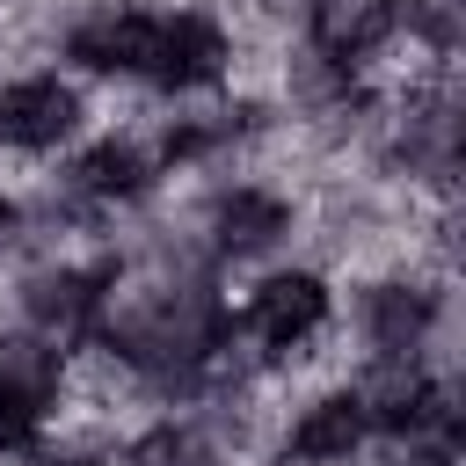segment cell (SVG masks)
<instances>
[{"instance_id": "1", "label": "cell", "mask_w": 466, "mask_h": 466, "mask_svg": "<svg viewBox=\"0 0 466 466\" xmlns=\"http://www.w3.org/2000/svg\"><path fill=\"white\" fill-rule=\"evenodd\" d=\"M189 211V233L197 248L226 269V277H248L262 262H284L299 248V197L277 189V182H255V175H233V182H167Z\"/></svg>"}, {"instance_id": "2", "label": "cell", "mask_w": 466, "mask_h": 466, "mask_svg": "<svg viewBox=\"0 0 466 466\" xmlns=\"http://www.w3.org/2000/svg\"><path fill=\"white\" fill-rule=\"evenodd\" d=\"M102 124V102L87 80H73L66 66H15L0 73V153L22 167H51L66 160L87 131Z\"/></svg>"}, {"instance_id": "3", "label": "cell", "mask_w": 466, "mask_h": 466, "mask_svg": "<svg viewBox=\"0 0 466 466\" xmlns=\"http://www.w3.org/2000/svg\"><path fill=\"white\" fill-rule=\"evenodd\" d=\"M233 73V29L211 0H153V51H146V95H218Z\"/></svg>"}, {"instance_id": "4", "label": "cell", "mask_w": 466, "mask_h": 466, "mask_svg": "<svg viewBox=\"0 0 466 466\" xmlns=\"http://www.w3.org/2000/svg\"><path fill=\"white\" fill-rule=\"evenodd\" d=\"M66 357L73 350H58V342H44L36 328H0V437L7 444H36L44 437V422H51V408H58V393H66Z\"/></svg>"}, {"instance_id": "5", "label": "cell", "mask_w": 466, "mask_h": 466, "mask_svg": "<svg viewBox=\"0 0 466 466\" xmlns=\"http://www.w3.org/2000/svg\"><path fill=\"white\" fill-rule=\"evenodd\" d=\"M364 444H371V415L357 408V393H350L342 379L306 386V393L284 400L277 459H291V466H357Z\"/></svg>"}, {"instance_id": "6", "label": "cell", "mask_w": 466, "mask_h": 466, "mask_svg": "<svg viewBox=\"0 0 466 466\" xmlns=\"http://www.w3.org/2000/svg\"><path fill=\"white\" fill-rule=\"evenodd\" d=\"M299 36H306L313 51H328L335 66H350L357 87H364V73L400 44V7H393V0H313Z\"/></svg>"}, {"instance_id": "7", "label": "cell", "mask_w": 466, "mask_h": 466, "mask_svg": "<svg viewBox=\"0 0 466 466\" xmlns=\"http://www.w3.org/2000/svg\"><path fill=\"white\" fill-rule=\"evenodd\" d=\"M400 7V44H415L430 66H459L466 51V0H393Z\"/></svg>"}, {"instance_id": "8", "label": "cell", "mask_w": 466, "mask_h": 466, "mask_svg": "<svg viewBox=\"0 0 466 466\" xmlns=\"http://www.w3.org/2000/svg\"><path fill=\"white\" fill-rule=\"evenodd\" d=\"M357 466H459V444L451 437H430V430H379Z\"/></svg>"}, {"instance_id": "9", "label": "cell", "mask_w": 466, "mask_h": 466, "mask_svg": "<svg viewBox=\"0 0 466 466\" xmlns=\"http://www.w3.org/2000/svg\"><path fill=\"white\" fill-rule=\"evenodd\" d=\"M15 248H22V197L0 182V269H15Z\"/></svg>"}]
</instances>
